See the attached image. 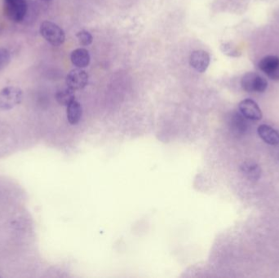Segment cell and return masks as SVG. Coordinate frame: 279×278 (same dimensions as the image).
Returning <instances> with one entry per match:
<instances>
[{
    "label": "cell",
    "instance_id": "6da1fadb",
    "mask_svg": "<svg viewBox=\"0 0 279 278\" xmlns=\"http://www.w3.org/2000/svg\"><path fill=\"white\" fill-rule=\"evenodd\" d=\"M29 0H2L5 16L11 21L22 22L27 16Z\"/></svg>",
    "mask_w": 279,
    "mask_h": 278
},
{
    "label": "cell",
    "instance_id": "7a4b0ae2",
    "mask_svg": "<svg viewBox=\"0 0 279 278\" xmlns=\"http://www.w3.org/2000/svg\"><path fill=\"white\" fill-rule=\"evenodd\" d=\"M39 32L47 42L53 46H61L65 40V32L55 23L45 20L41 24Z\"/></svg>",
    "mask_w": 279,
    "mask_h": 278
},
{
    "label": "cell",
    "instance_id": "3957f363",
    "mask_svg": "<svg viewBox=\"0 0 279 278\" xmlns=\"http://www.w3.org/2000/svg\"><path fill=\"white\" fill-rule=\"evenodd\" d=\"M23 92L17 87H6L0 91V109L9 110L22 101Z\"/></svg>",
    "mask_w": 279,
    "mask_h": 278
},
{
    "label": "cell",
    "instance_id": "277c9868",
    "mask_svg": "<svg viewBox=\"0 0 279 278\" xmlns=\"http://www.w3.org/2000/svg\"><path fill=\"white\" fill-rule=\"evenodd\" d=\"M88 83V73L80 68L71 70L66 76V85L74 91L84 89Z\"/></svg>",
    "mask_w": 279,
    "mask_h": 278
},
{
    "label": "cell",
    "instance_id": "5b68a950",
    "mask_svg": "<svg viewBox=\"0 0 279 278\" xmlns=\"http://www.w3.org/2000/svg\"><path fill=\"white\" fill-rule=\"evenodd\" d=\"M239 111L244 117L252 121L262 119L263 113L257 102L252 99H245L239 103Z\"/></svg>",
    "mask_w": 279,
    "mask_h": 278
},
{
    "label": "cell",
    "instance_id": "8992f818",
    "mask_svg": "<svg viewBox=\"0 0 279 278\" xmlns=\"http://www.w3.org/2000/svg\"><path fill=\"white\" fill-rule=\"evenodd\" d=\"M210 55L203 50H196L189 57L190 66L199 73H204L210 65Z\"/></svg>",
    "mask_w": 279,
    "mask_h": 278
},
{
    "label": "cell",
    "instance_id": "52a82bcc",
    "mask_svg": "<svg viewBox=\"0 0 279 278\" xmlns=\"http://www.w3.org/2000/svg\"><path fill=\"white\" fill-rule=\"evenodd\" d=\"M248 120L240 112H234L230 120V129L235 135H244L249 128Z\"/></svg>",
    "mask_w": 279,
    "mask_h": 278
},
{
    "label": "cell",
    "instance_id": "ba28073f",
    "mask_svg": "<svg viewBox=\"0 0 279 278\" xmlns=\"http://www.w3.org/2000/svg\"><path fill=\"white\" fill-rule=\"evenodd\" d=\"M257 132H258L260 137L269 145H279V131L274 129L272 127L266 124L261 125L257 129Z\"/></svg>",
    "mask_w": 279,
    "mask_h": 278
},
{
    "label": "cell",
    "instance_id": "9c48e42d",
    "mask_svg": "<svg viewBox=\"0 0 279 278\" xmlns=\"http://www.w3.org/2000/svg\"><path fill=\"white\" fill-rule=\"evenodd\" d=\"M70 60L77 68H85L90 63V55L85 48H78L71 52Z\"/></svg>",
    "mask_w": 279,
    "mask_h": 278
},
{
    "label": "cell",
    "instance_id": "30bf717a",
    "mask_svg": "<svg viewBox=\"0 0 279 278\" xmlns=\"http://www.w3.org/2000/svg\"><path fill=\"white\" fill-rule=\"evenodd\" d=\"M240 170L247 179L252 181H258L261 176L260 166L254 162H245L240 166Z\"/></svg>",
    "mask_w": 279,
    "mask_h": 278
},
{
    "label": "cell",
    "instance_id": "8fae6325",
    "mask_svg": "<svg viewBox=\"0 0 279 278\" xmlns=\"http://www.w3.org/2000/svg\"><path fill=\"white\" fill-rule=\"evenodd\" d=\"M66 107H67L66 113H67L68 122L71 125L78 124L83 114L81 104L79 101H77L76 99H74Z\"/></svg>",
    "mask_w": 279,
    "mask_h": 278
},
{
    "label": "cell",
    "instance_id": "7c38bea8",
    "mask_svg": "<svg viewBox=\"0 0 279 278\" xmlns=\"http://www.w3.org/2000/svg\"><path fill=\"white\" fill-rule=\"evenodd\" d=\"M279 66V57L276 56H267L260 61L258 66L260 70L266 74H268L271 70Z\"/></svg>",
    "mask_w": 279,
    "mask_h": 278
},
{
    "label": "cell",
    "instance_id": "4fadbf2b",
    "mask_svg": "<svg viewBox=\"0 0 279 278\" xmlns=\"http://www.w3.org/2000/svg\"><path fill=\"white\" fill-rule=\"evenodd\" d=\"M259 75L257 73L248 72L242 78L241 85L243 90L247 93H255V87Z\"/></svg>",
    "mask_w": 279,
    "mask_h": 278
},
{
    "label": "cell",
    "instance_id": "5bb4252c",
    "mask_svg": "<svg viewBox=\"0 0 279 278\" xmlns=\"http://www.w3.org/2000/svg\"><path fill=\"white\" fill-rule=\"evenodd\" d=\"M56 99L59 104L67 106L70 102L75 99V91L69 89L68 87L67 89L58 91L56 94Z\"/></svg>",
    "mask_w": 279,
    "mask_h": 278
},
{
    "label": "cell",
    "instance_id": "9a60e30c",
    "mask_svg": "<svg viewBox=\"0 0 279 278\" xmlns=\"http://www.w3.org/2000/svg\"><path fill=\"white\" fill-rule=\"evenodd\" d=\"M221 52L228 57H239L242 55L239 48H237L233 43H222L221 45Z\"/></svg>",
    "mask_w": 279,
    "mask_h": 278
},
{
    "label": "cell",
    "instance_id": "2e32d148",
    "mask_svg": "<svg viewBox=\"0 0 279 278\" xmlns=\"http://www.w3.org/2000/svg\"><path fill=\"white\" fill-rule=\"evenodd\" d=\"M11 61V53L5 48H0V72L6 68Z\"/></svg>",
    "mask_w": 279,
    "mask_h": 278
},
{
    "label": "cell",
    "instance_id": "e0dca14e",
    "mask_svg": "<svg viewBox=\"0 0 279 278\" xmlns=\"http://www.w3.org/2000/svg\"><path fill=\"white\" fill-rule=\"evenodd\" d=\"M77 38L79 39V43H81L83 46L90 45L93 43V35L88 31L86 30H82L77 34Z\"/></svg>",
    "mask_w": 279,
    "mask_h": 278
},
{
    "label": "cell",
    "instance_id": "ac0fdd59",
    "mask_svg": "<svg viewBox=\"0 0 279 278\" xmlns=\"http://www.w3.org/2000/svg\"><path fill=\"white\" fill-rule=\"evenodd\" d=\"M268 88V82L265 78L261 77V75L257 78L256 87H255V93H264L266 92Z\"/></svg>",
    "mask_w": 279,
    "mask_h": 278
},
{
    "label": "cell",
    "instance_id": "d6986e66",
    "mask_svg": "<svg viewBox=\"0 0 279 278\" xmlns=\"http://www.w3.org/2000/svg\"><path fill=\"white\" fill-rule=\"evenodd\" d=\"M266 75L270 78V80H274V81H279V66L274 70H271Z\"/></svg>",
    "mask_w": 279,
    "mask_h": 278
},
{
    "label": "cell",
    "instance_id": "ffe728a7",
    "mask_svg": "<svg viewBox=\"0 0 279 278\" xmlns=\"http://www.w3.org/2000/svg\"><path fill=\"white\" fill-rule=\"evenodd\" d=\"M43 1H49V0H43Z\"/></svg>",
    "mask_w": 279,
    "mask_h": 278
}]
</instances>
